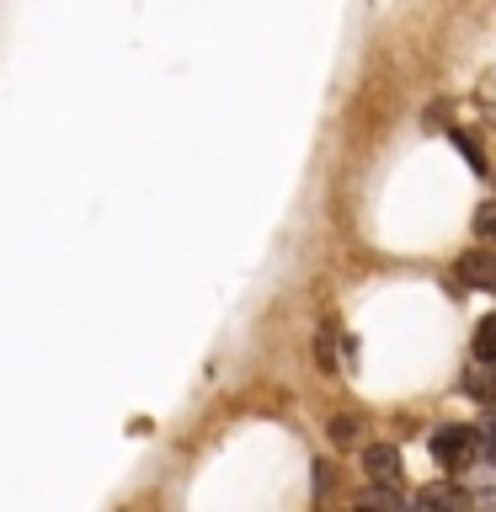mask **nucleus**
I'll return each mask as SVG.
<instances>
[{"label": "nucleus", "mask_w": 496, "mask_h": 512, "mask_svg": "<svg viewBox=\"0 0 496 512\" xmlns=\"http://www.w3.org/2000/svg\"><path fill=\"white\" fill-rule=\"evenodd\" d=\"M331 438L347 448L352 438H358V416H336V422H331Z\"/></svg>", "instance_id": "0eeeda50"}, {"label": "nucleus", "mask_w": 496, "mask_h": 512, "mask_svg": "<svg viewBox=\"0 0 496 512\" xmlns=\"http://www.w3.org/2000/svg\"><path fill=\"white\" fill-rule=\"evenodd\" d=\"M363 470H368V480H379V486H400V448L395 443H368Z\"/></svg>", "instance_id": "f03ea898"}, {"label": "nucleus", "mask_w": 496, "mask_h": 512, "mask_svg": "<svg viewBox=\"0 0 496 512\" xmlns=\"http://www.w3.org/2000/svg\"><path fill=\"white\" fill-rule=\"evenodd\" d=\"M464 390L475 400H486V406H496V358H475L464 368Z\"/></svg>", "instance_id": "7ed1b4c3"}, {"label": "nucleus", "mask_w": 496, "mask_h": 512, "mask_svg": "<svg viewBox=\"0 0 496 512\" xmlns=\"http://www.w3.org/2000/svg\"><path fill=\"white\" fill-rule=\"evenodd\" d=\"M459 272H464V283H475V288H496V256L491 251H470L459 262Z\"/></svg>", "instance_id": "20e7f679"}, {"label": "nucleus", "mask_w": 496, "mask_h": 512, "mask_svg": "<svg viewBox=\"0 0 496 512\" xmlns=\"http://www.w3.org/2000/svg\"><path fill=\"white\" fill-rule=\"evenodd\" d=\"M422 507H464V496L448 491V486H427L422 491Z\"/></svg>", "instance_id": "423d86ee"}, {"label": "nucleus", "mask_w": 496, "mask_h": 512, "mask_svg": "<svg viewBox=\"0 0 496 512\" xmlns=\"http://www.w3.org/2000/svg\"><path fill=\"white\" fill-rule=\"evenodd\" d=\"M459 144H464V155H470V166H475V171L486 166V155H480V144H475L470 134H459Z\"/></svg>", "instance_id": "1a4fd4ad"}, {"label": "nucleus", "mask_w": 496, "mask_h": 512, "mask_svg": "<svg viewBox=\"0 0 496 512\" xmlns=\"http://www.w3.org/2000/svg\"><path fill=\"white\" fill-rule=\"evenodd\" d=\"M475 438H480V448H486V443H496V416H486V427H480Z\"/></svg>", "instance_id": "9d476101"}, {"label": "nucleus", "mask_w": 496, "mask_h": 512, "mask_svg": "<svg viewBox=\"0 0 496 512\" xmlns=\"http://www.w3.org/2000/svg\"><path fill=\"white\" fill-rule=\"evenodd\" d=\"M475 358H496V315H486L475 326Z\"/></svg>", "instance_id": "39448f33"}, {"label": "nucleus", "mask_w": 496, "mask_h": 512, "mask_svg": "<svg viewBox=\"0 0 496 512\" xmlns=\"http://www.w3.org/2000/svg\"><path fill=\"white\" fill-rule=\"evenodd\" d=\"M475 235H480V240H491V235H496V203H486V208L475 214Z\"/></svg>", "instance_id": "6e6552de"}, {"label": "nucleus", "mask_w": 496, "mask_h": 512, "mask_svg": "<svg viewBox=\"0 0 496 512\" xmlns=\"http://www.w3.org/2000/svg\"><path fill=\"white\" fill-rule=\"evenodd\" d=\"M480 454V438H475V427H438L432 432V459L443 464V470H470Z\"/></svg>", "instance_id": "f257e3e1"}]
</instances>
